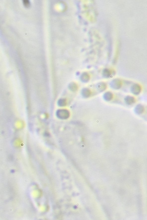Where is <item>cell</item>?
Wrapping results in <instances>:
<instances>
[{
	"label": "cell",
	"mask_w": 147,
	"mask_h": 220,
	"mask_svg": "<svg viewBox=\"0 0 147 220\" xmlns=\"http://www.w3.org/2000/svg\"><path fill=\"white\" fill-rule=\"evenodd\" d=\"M90 79V76L89 73L86 72L83 73L81 74L80 79L83 83H86L88 82Z\"/></svg>",
	"instance_id": "obj_7"
},
{
	"label": "cell",
	"mask_w": 147,
	"mask_h": 220,
	"mask_svg": "<svg viewBox=\"0 0 147 220\" xmlns=\"http://www.w3.org/2000/svg\"><path fill=\"white\" fill-rule=\"evenodd\" d=\"M137 96L134 95H128L124 98V101L128 105H131L137 102L138 98Z\"/></svg>",
	"instance_id": "obj_4"
},
{
	"label": "cell",
	"mask_w": 147,
	"mask_h": 220,
	"mask_svg": "<svg viewBox=\"0 0 147 220\" xmlns=\"http://www.w3.org/2000/svg\"><path fill=\"white\" fill-rule=\"evenodd\" d=\"M25 2H24V3H25V4L26 5H28L29 4V2L27 0H25Z\"/></svg>",
	"instance_id": "obj_13"
},
{
	"label": "cell",
	"mask_w": 147,
	"mask_h": 220,
	"mask_svg": "<svg viewBox=\"0 0 147 220\" xmlns=\"http://www.w3.org/2000/svg\"><path fill=\"white\" fill-rule=\"evenodd\" d=\"M124 82L123 80L120 79H113L111 82V87L115 89H119L122 88Z\"/></svg>",
	"instance_id": "obj_3"
},
{
	"label": "cell",
	"mask_w": 147,
	"mask_h": 220,
	"mask_svg": "<svg viewBox=\"0 0 147 220\" xmlns=\"http://www.w3.org/2000/svg\"><path fill=\"white\" fill-rule=\"evenodd\" d=\"M57 117L63 120H66L70 117V113L68 110L65 109L58 110L57 112Z\"/></svg>",
	"instance_id": "obj_2"
},
{
	"label": "cell",
	"mask_w": 147,
	"mask_h": 220,
	"mask_svg": "<svg viewBox=\"0 0 147 220\" xmlns=\"http://www.w3.org/2000/svg\"><path fill=\"white\" fill-rule=\"evenodd\" d=\"M82 96L85 98L90 97L92 94V92L90 89L88 88H84L81 90Z\"/></svg>",
	"instance_id": "obj_6"
},
{
	"label": "cell",
	"mask_w": 147,
	"mask_h": 220,
	"mask_svg": "<svg viewBox=\"0 0 147 220\" xmlns=\"http://www.w3.org/2000/svg\"><path fill=\"white\" fill-rule=\"evenodd\" d=\"M79 86L77 84L74 82L70 83L69 85V88L70 90L73 92H75L77 91Z\"/></svg>",
	"instance_id": "obj_10"
},
{
	"label": "cell",
	"mask_w": 147,
	"mask_h": 220,
	"mask_svg": "<svg viewBox=\"0 0 147 220\" xmlns=\"http://www.w3.org/2000/svg\"><path fill=\"white\" fill-rule=\"evenodd\" d=\"M143 85L141 83H136L132 85L130 88L131 92L132 94L136 96H137L141 94L143 91Z\"/></svg>",
	"instance_id": "obj_1"
},
{
	"label": "cell",
	"mask_w": 147,
	"mask_h": 220,
	"mask_svg": "<svg viewBox=\"0 0 147 220\" xmlns=\"http://www.w3.org/2000/svg\"><path fill=\"white\" fill-rule=\"evenodd\" d=\"M115 73V71L109 69H105L102 72V75L105 78H109Z\"/></svg>",
	"instance_id": "obj_5"
},
{
	"label": "cell",
	"mask_w": 147,
	"mask_h": 220,
	"mask_svg": "<svg viewBox=\"0 0 147 220\" xmlns=\"http://www.w3.org/2000/svg\"><path fill=\"white\" fill-rule=\"evenodd\" d=\"M58 104L59 106L60 107H64L67 105V100L65 98L61 99L59 100Z\"/></svg>",
	"instance_id": "obj_11"
},
{
	"label": "cell",
	"mask_w": 147,
	"mask_h": 220,
	"mask_svg": "<svg viewBox=\"0 0 147 220\" xmlns=\"http://www.w3.org/2000/svg\"><path fill=\"white\" fill-rule=\"evenodd\" d=\"M103 97L104 100L106 101L109 102L113 99L114 98V95L111 92H107L104 94Z\"/></svg>",
	"instance_id": "obj_8"
},
{
	"label": "cell",
	"mask_w": 147,
	"mask_h": 220,
	"mask_svg": "<svg viewBox=\"0 0 147 220\" xmlns=\"http://www.w3.org/2000/svg\"><path fill=\"white\" fill-rule=\"evenodd\" d=\"M144 110V106L141 104H138L135 107V111L136 113L138 114H140L143 113Z\"/></svg>",
	"instance_id": "obj_9"
},
{
	"label": "cell",
	"mask_w": 147,
	"mask_h": 220,
	"mask_svg": "<svg viewBox=\"0 0 147 220\" xmlns=\"http://www.w3.org/2000/svg\"><path fill=\"white\" fill-rule=\"evenodd\" d=\"M107 85L105 83H101L100 84L98 85V88L100 90L103 91L106 88Z\"/></svg>",
	"instance_id": "obj_12"
}]
</instances>
